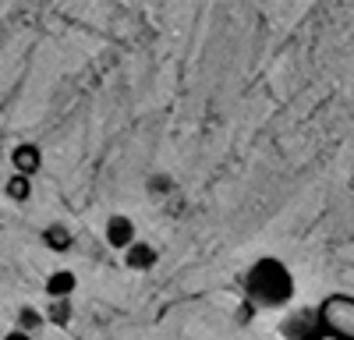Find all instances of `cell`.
<instances>
[{
  "instance_id": "cell-1",
  "label": "cell",
  "mask_w": 354,
  "mask_h": 340,
  "mask_svg": "<svg viewBox=\"0 0 354 340\" xmlns=\"http://www.w3.org/2000/svg\"><path fill=\"white\" fill-rule=\"evenodd\" d=\"M245 294L248 308H283L294 298V276L280 259H259L245 273Z\"/></svg>"
},
{
  "instance_id": "cell-2",
  "label": "cell",
  "mask_w": 354,
  "mask_h": 340,
  "mask_svg": "<svg viewBox=\"0 0 354 340\" xmlns=\"http://www.w3.org/2000/svg\"><path fill=\"white\" fill-rule=\"evenodd\" d=\"M315 316H319L322 337L333 333L337 340H354V298L333 294L330 301H322L315 308Z\"/></svg>"
},
{
  "instance_id": "cell-3",
  "label": "cell",
  "mask_w": 354,
  "mask_h": 340,
  "mask_svg": "<svg viewBox=\"0 0 354 340\" xmlns=\"http://www.w3.org/2000/svg\"><path fill=\"white\" fill-rule=\"evenodd\" d=\"M103 241H106V248H113V252H121V255H124V252L138 241V234H135V220L124 216V213L106 216V223H103Z\"/></svg>"
},
{
  "instance_id": "cell-4",
  "label": "cell",
  "mask_w": 354,
  "mask_h": 340,
  "mask_svg": "<svg viewBox=\"0 0 354 340\" xmlns=\"http://www.w3.org/2000/svg\"><path fill=\"white\" fill-rule=\"evenodd\" d=\"M11 167H15V174H21V178L32 181V178L39 174V167H43V153H39V146H32V142H21V146H15V153H11Z\"/></svg>"
},
{
  "instance_id": "cell-5",
  "label": "cell",
  "mask_w": 354,
  "mask_h": 340,
  "mask_svg": "<svg viewBox=\"0 0 354 340\" xmlns=\"http://www.w3.org/2000/svg\"><path fill=\"white\" fill-rule=\"evenodd\" d=\"M75 287H78V276L71 270H53L46 276V283H43V291H46L50 301H71Z\"/></svg>"
},
{
  "instance_id": "cell-6",
  "label": "cell",
  "mask_w": 354,
  "mask_h": 340,
  "mask_svg": "<svg viewBox=\"0 0 354 340\" xmlns=\"http://www.w3.org/2000/svg\"><path fill=\"white\" fill-rule=\"evenodd\" d=\"M156 248L153 245H145V241H135L124 255H121V263H124V270H131V273H149L153 266H156Z\"/></svg>"
},
{
  "instance_id": "cell-7",
  "label": "cell",
  "mask_w": 354,
  "mask_h": 340,
  "mask_svg": "<svg viewBox=\"0 0 354 340\" xmlns=\"http://www.w3.org/2000/svg\"><path fill=\"white\" fill-rule=\"evenodd\" d=\"M283 330L290 333V340H319L322 337V326H319L315 312H298V319H287Z\"/></svg>"
},
{
  "instance_id": "cell-8",
  "label": "cell",
  "mask_w": 354,
  "mask_h": 340,
  "mask_svg": "<svg viewBox=\"0 0 354 340\" xmlns=\"http://www.w3.org/2000/svg\"><path fill=\"white\" fill-rule=\"evenodd\" d=\"M43 245L50 252H68L71 248V231H68L64 223H50L46 231H43Z\"/></svg>"
},
{
  "instance_id": "cell-9",
  "label": "cell",
  "mask_w": 354,
  "mask_h": 340,
  "mask_svg": "<svg viewBox=\"0 0 354 340\" xmlns=\"http://www.w3.org/2000/svg\"><path fill=\"white\" fill-rule=\"evenodd\" d=\"M4 195L15 198V202H28V198H32V181L21 178V174H11L8 185H4Z\"/></svg>"
},
{
  "instance_id": "cell-10",
  "label": "cell",
  "mask_w": 354,
  "mask_h": 340,
  "mask_svg": "<svg viewBox=\"0 0 354 340\" xmlns=\"http://www.w3.org/2000/svg\"><path fill=\"white\" fill-rule=\"evenodd\" d=\"M43 319H50L53 326H68L71 323V301H50V308L43 312Z\"/></svg>"
},
{
  "instance_id": "cell-11",
  "label": "cell",
  "mask_w": 354,
  "mask_h": 340,
  "mask_svg": "<svg viewBox=\"0 0 354 340\" xmlns=\"http://www.w3.org/2000/svg\"><path fill=\"white\" fill-rule=\"evenodd\" d=\"M36 326H43V312H36L32 305H25V308L18 312V326H15V330H21V333L32 337V330H36Z\"/></svg>"
},
{
  "instance_id": "cell-12",
  "label": "cell",
  "mask_w": 354,
  "mask_h": 340,
  "mask_svg": "<svg viewBox=\"0 0 354 340\" xmlns=\"http://www.w3.org/2000/svg\"><path fill=\"white\" fill-rule=\"evenodd\" d=\"M4 340H32V337H28V333H21V330H11Z\"/></svg>"
}]
</instances>
